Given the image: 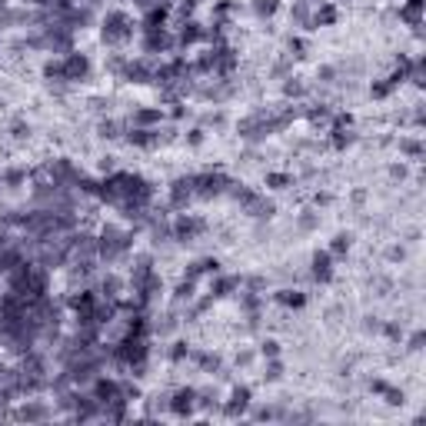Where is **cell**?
I'll use <instances>...</instances> for the list:
<instances>
[{"instance_id": "7a4b0ae2", "label": "cell", "mask_w": 426, "mask_h": 426, "mask_svg": "<svg viewBox=\"0 0 426 426\" xmlns=\"http://www.w3.org/2000/svg\"><path fill=\"white\" fill-rule=\"evenodd\" d=\"M190 406H193V390H183V393H177V403H173V410L183 413V410H190Z\"/></svg>"}, {"instance_id": "3957f363", "label": "cell", "mask_w": 426, "mask_h": 426, "mask_svg": "<svg viewBox=\"0 0 426 426\" xmlns=\"http://www.w3.org/2000/svg\"><path fill=\"white\" fill-rule=\"evenodd\" d=\"M313 266H316V270H313L316 276H323V280L330 276V263H326V257H316V260H313Z\"/></svg>"}, {"instance_id": "277c9868", "label": "cell", "mask_w": 426, "mask_h": 426, "mask_svg": "<svg viewBox=\"0 0 426 426\" xmlns=\"http://www.w3.org/2000/svg\"><path fill=\"white\" fill-rule=\"evenodd\" d=\"M273 7H276L273 0H260V4H257V10H260V14H270V10H273Z\"/></svg>"}, {"instance_id": "6da1fadb", "label": "cell", "mask_w": 426, "mask_h": 426, "mask_svg": "<svg viewBox=\"0 0 426 426\" xmlns=\"http://www.w3.org/2000/svg\"><path fill=\"white\" fill-rule=\"evenodd\" d=\"M104 37H107L110 43L127 40V37H130V20H127L123 14H110V17L104 20Z\"/></svg>"}]
</instances>
